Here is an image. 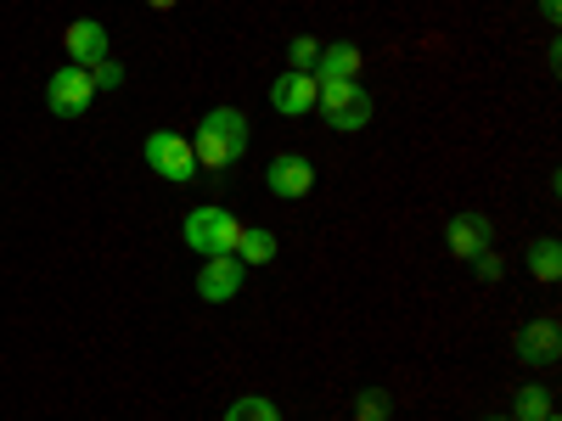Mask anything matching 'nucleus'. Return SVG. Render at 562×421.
Here are the masks:
<instances>
[{
	"instance_id": "nucleus-9",
	"label": "nucleus",
	"mask_w": 562,
	"mask_h": 421,
	"mask_svg": "<svg viewBox=\"0 0 562 421\" xmlns=\"http://www.w3.org/2000/svg\"><path fill=\"white\" fill-rule=\"evenodd\" d=\"M315 96H321V79H315V73L288 68L281 79H270V107H276L281 118H304V113H315Z\"/></svg>"
},
{
	"instance_id": "nucleus-15",
	"label": "nucleus",
	"mask_w": 562,
	"mask_h": 421,
	"mask_svg": "<svg viewBox=\"0 0 562 421\" xmlns=\"http://www.w3.org/2000/svg\"><path fill=\"white\" fill-rule=\"evenodd\" d=\"M529 275L546 281V287H551V281H562V242H557V237H540V242L529 248Z\"/></svg>"
},
{
	"instance_id": "nucleus-2",
	"label": "nucleus",
	"mask_w": 562,
	"mask_h": 421,
	"mask_svg": "<svg viewBox=\"0 0 562 421\" xmlns=\"http://www.w3.org/2000/svg\"><path fill=\"white\" fill-rule=\"evenodd\" d=\"M186 248H192L198 259H220V253H237V237H243V219L231 214V208H220V203H203V208H192L186 214Z\"/></svg>"
},
{
	"instance_id": "nucleus-3",
	"label": "nucleus",
	"mask_w": 562,
	"mask_h": 421,
	"mask_svg": "<svg viewBox=\"0 0 562 421\" xmlns=\"http://www.w3.org/2000/svg\"><path fill=\"white\" fill-rule=\"evenodd\" d=\"M315 113L326 118V129L355 135V129L371 124V96H366V84H360V79H321Z\"/></svg>"
},
{
	"instance_id": "nucleus-7",
	"label": "nucleus",
	"mask_w": 562,
	"mask_h": 421,
	"mask_svg": "<svg viewBox=\"0 0 562 421\" xmlns=\"http://www.w3.org/2000/svg\"><path fill=\"white\" fill-rule=\"evenodd\" d=\"M243 275H248V264H243L237 253L203 259V270H198V298H203V304H231V298L243 293Z\"/></svg>"
},
{
	"instance_id": "nucleus-4",
	"label": "nucleus",
	"mask_w": 562,
	"mask_h": 421,
	"mask_svg": "<svg viewBox=\"0 0 562 421\" xmlns=\"http://www.w3.org/2000/svg\"><path fill=\"white\" fill-rule=\"evenodd\" d=\"M140 158H147V169L169 185H186V180H198V152H192V140L175 135V129H153L147 135V147H140Z\"/></svg>"
},
{
	"instance_id": "nucleus-18",
	"label": "nucleus",
	"mask_w": 562,
	"mask_h": 421,
	"mask_svg": "<svg viewBox=\"0 0 562 421\" xmlns=\"http://www.w3.org/2000/svg\"><path fill=\"white\" fill-rule=\"evenodd\" d=\"M315 57H321V39H315V34H293V39H288V68L315 73Z\"/></svg>"
},
{
	"instance_id": "nucleus-16",
	"label": "nucleus",
	"mask_w": 562,
	"mask_h": 421,
	"mask_svg": "<svg viewBox=\"0 0 562 421\" xmlns=\"http://www.w3.org/2000/svg\"><path fill=\"white\" fill-rule=\"evenodd\" d=\"M355 421H394V394L378 388V383L360 388V394H355Z\"/></svg>"
},
{
	"instance_id": "nucleus-22",
	"label": "nucleus",
	"mask_w": 562,
	"mask_h": 421,
	"mask_svg": "<svg viewBox=\"0 0 562 421\" xmlns=\"http://www.w3.org/2000/svg\"><path fill=\"white\" fill-rule=\"evenodd\" d=\"M147 7H153V12H175V7H180V0H147Z\"/></svg>"
},
{
	"instance_id": "nucleus-24",
	"label": "nucleus",
	"mask_w": 562,
	"mask_h": 421,
	"mask_svg": "<svg viewBox=\"0 0 562 421\" xmlns=\"http://www.w3.org/2000/svg\"><path fill=\"white\" fill-rule=\"evenodd\" d=\"M546 421H557V410H551V416H546Z\"/></svg>"
},
{
	"instance_id": "nucleus-19",
	"label": "nucleus",
	"mask_w": 562,
	"mask_h": 421,
	"mask_svg": "<svg viewBox=\"0 0 562 421\" xmlns=\"http://www.w3.org/2000/svg\"><path fill=\"white\" fill-rule=\"evenodd\" d=\"M90 84H97V96H102V90H124V62L119 57H102L97 68H90Z\"/></svg>"
},
{
	"instance_id": "nucleus-8",
	"label": "nucleus",
	"mask_w": 562,
	"mask_h": 421,
	"mask_svg": "<svg viewBox=\"0 0 562 421\" xmlns=\"http://www.w3.org/2000/svg\"><path fill=\"white\" fill-rule=\"evenodd\" d=\"M512 343H518V360L524 365H557V354H562V326L551 320V315H535V320H524L518 326V338H512Z\"/></svg>"
},
{
	"instance_id": "nucleus-1",
	"label": "nucleus",
	"mask_w": 562,
	"mask_h": 421,
	"mask_svg": "<svg viewBox=\"0 0 562 421\" xmlns=\"http://www.w3.org/2000/svg\"><path fill=\"white\" fill-rule=\"evenodd\" d=\"M248 140H254V129H248V113H243V107H209L203 124H198V135H192L198 169H214V174H220V169H231V163H243Z\"/></svg>"
},
{
	"instance_id": "nucleus-5",
	"label": "nucleus",
	"mask_w": 562,
	"mask_h": 421,
	"mask_svg": "<svg viewBox=\"0 0 562 421\" xmlns=\"http://www.w3.org/2000/svg\"><path fill=\"white\" fill-rule=\"evenodd\" d=\"M90 102H97V84H90V68H57L52 79H45V107H52L57 118H85Z\"/></svg>"
},
{
	"instance_id": "nucleus-20",
	"label": "nucleus",
	"mask_w": 562,
	"mask_h": 421,
	"mask_svg": "<svg viewBox=\"0 0 562 421\" xmlns=\"http://www.w3.org/2000/svg\"><path fill=\"white\" fill-rule=\"evenodd\" d=\"M473 275H479V281H501V275H506V259H501L495 248H484V253L473 259Z\"/></svg>"
},
{
	"instance_id": "nucleus-21",
	"label": "nucleus",
	"mask_w": 562,
	"mask_h": 421,
	"mask_svg": "<svg viewBox=\"0 0 562 421\" xmlns=\"http://www.w3.org/2000/svg\"><path fill=\"white\" fill-rule=\"evenodd\" d=\"M540 18L557 29V18H562V0H540Z\"/></svg>"
},
{
	"instance_id": "nucleus-13",
	"label": "nucleus",
	"mask_w": 562,
	"mask_h": 421,
	"mask_svg": "<svg viewBox=\"0 0 562 421\" xmlns=\"http://www.w3.org/2000/svg\"><path fill=\"white\" fill-rule=\"evenodd\" d=\"M276 230H265V225H243V237H237V259L243 264H270L276 259Z\"/></svg>"
},
{
	"instance_id": "nucleus-23",
	"label": "nucleus",
	"mask_w": 562,
	"mask_h": 421,
	"mask_svg": "<svg viewBox=\"0 0 562 421\" xmlns=\"http://www.w3.org/2000/svg\"><path fill=\"white\" fill-rule=\"evenodd\" d=\"M484 421H518V416H484Z\"/></svg>"
},
{
	"instance_id": "nucleus-10",
	"label": "nucleus",
	"mask_w": 562,
	"mask_h": 421,
	"mask_svg": "<svg viewBox=\"0 0 562 421\" xmlns=\"http://www.w3.org/2000/svg\"><path fill=\"white\" fill-rule=\"evenodd\" d=\"M265 185H270L276 197L299 203V197H310V192H315V163H310L304 152H281V158H270V169H265Z\"/></svg>"
},
{
	"instance_id": "nucleus-17",
	"label": "nucleus",
	"mask_w": 562,
	"mask_h": 421,
	"mask_svg": "<svg viewBox=\"0 0 562 421\" xmlns=\"http://www.w3.org/2000/svg\"><path fill=\"white\" fill-rule=\"evenodd\" d=\"M225 421H281V405L265 394H243V399H231Z\"/></svg>"
},
{
	"instance_id": "nucleus-11",
	"label": "nucleus",
	"mask_w": 562,
	"mask_h": 421,
	"mask_svg": "<svg viewBox=\"0 0 562 421\" xmlns=\"http://www.w3.org/2000/svg\"><path fill=\"white\" fill-rule=\"evenodd\" d=\"M63 45H68V62L74 68H97L102 57H113V34L97 23V18H79L63 29Z\"/></svg>"
},
{
	"instance_id": "nucleus-6",
	"label": "nucleus",
	"mask_w": 562,
	"mask_h": 421,
	"mask_svg": "<svg viewBox=\"0 0 562 421\" xmlns=\"http://www.w3.org/2000/svg\"><path fill=\"white\" fill-rule=\"evenodd\" d=\"M445 248H450V259H461V264H473L484 248H495V225H490V214H450V225H445Z\"/></svg>"
},
{
	"instance_id": "nucleus-14",
	"label": "nucleus",
	"mask_w": 562,
	"mask_h": 421,
	"mask_svg": "<svg viewBox=\"0 0 562 421\" xmlns=\"http://www.w3.org/2000/svg\"><path fill=\"white\" fill-rule=\"evenodd\" d=\"M551 410H557V399H551L546 383H529V388L512 394V416H518V421H546Z\"/></svg>"
},
{
	"instance_id": "nucleus-12",
	"label": "nucleus",
	"mask_w": 562,
	"mask_h": 421,
	"mask_svg": "<svg viewBox=\"0 0 562 421\" xmlns=\"http://www.w3.org/2000/svg\"><path fill=\"white\" fill-rule=\"evenodd\" d=\"M315 79H360V45L355 39H333L315 57Z\"/></svg>"
}]
</instances>
